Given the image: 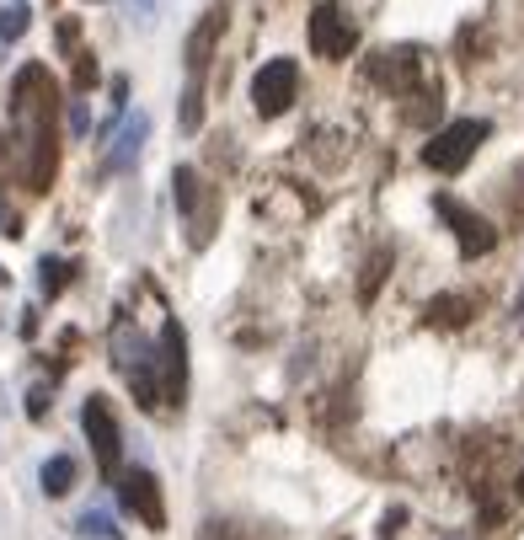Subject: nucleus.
Instances as JSON below:
<instances>
[{
  "label": "nucleus",
  "instance_id": "nucleus-1",
  "mask_svg": "<svg viewBox=\"0 0 524 540\" xmlns=\"http://www.w3.org/2000/svg\"><path fill=\"white\" fill-rule=\"evenodd\" d=\"M54 107H59V86L49 65L27 59L11 81V123H17L22 145H27V188L33 193H49L54 188V172H59V145H54Z\"/></svg>",
  "mask_w": 524,
  "mask_h": 540
},
{
  "label": "nucleus",
  "instance_id": "nucleus-2",
  "mask_svg": "<svg viewBox=\"0 0 524 540\" xmlns=\"http://www.w3.org/2000/svg\"><path fill=\"white\" fill-rule=\"evenodd\" d=\"M220 33H225V0L204 11V22L188 33V49H182V65H188V91H182L177 123H182L188 134L204 123V75H209V59H214V43H220Z\"/></svg>",
  "mask_w": 524,
  "mask_h": 540
},
{
  "label": "nucleus",
  "instance_id": "nucleus-3",
  "mask_svg": "<svg viewBox=\"0 0 524 540\" xmlns=\"http://www.w3.org/2000/svg\"><path fill=\"white\" fill-rule=\"evenodd\" d=\"M487 118H455V123H444V129L434 134V140L423 145V161L434 166V172H460V166H466L471 156H476V145L487 140Z\"/></svg>",
  "mask_w": 524,
  "mask_h": 540
},
{
  "label": "nucleus",
  "instance_id": "nucleus-4",
  "mask_svg": "<svg viewBox=\"0 0 524 540\" xmlns=\"http://www.w3.org/2000/svg\"><path fill=\"white\" fill-rule=\"evenodd\" d=\"M81 428H86V444L91 455H97V471L107 476V482H118V460H123V434H118V418L113 407H107V396H86L81 407Z\"/></svg>",
  "mask_w": 524,
  "mask_h": 540
},
{
  "label": "nucleus",
  "instance_id": "nucleus-5",
  "mask_svg": "<svg viewBox=\"0 0 524 540\" xmlns=\"http://www.w3.org/2000/svg\"><path fill=\"white\" fill-rule=\"evenodd\" d=\"M172 198H177V209L188 214V225H193V246H209L214 214H220V193L204 188V177H198L193 166H177V172H172Z\"/></svg>",
  "mask_w": 524,
  "mask_h": 540
},
{
  "label": "nucleus",
  "instance_id": "nucleus-6",
  "mask_svg": "<svg viewBox=\"0 0 524 540\" xmlns=\"http://www.w3.org/2000/svg\"><path fill=\"white\" fill-rule=\"evenodd\" d=\"M295 91H300V65H295V59H268V65L252 75V107H257L262 118L289 113Z\"/></svg>",
  "mask_w": 524,
  "mask_h": 540
},
{
  "label": "nucleus",
  "instance_id": "nucleus-7",
  "mask_svg": "<svg viewBox=\"0 0 524 540\" xmlns=\"http://www.w3.org/2000/svg\"><path fill=\"white\" fill-rule=\"evenodd\" d=\"M118 503L129 508L145 530H166V498H161V482L150 471H140V466L123 471L118 476Z\"/></svg>",
  "mask_w": 524,
  "mask_h": 540
},
{
  "label": "nucleus",
  "instance_id": "nucleus-8",
  "mask_svg": "<svg viewBox=\"0 0 524 540\" xmlns=\"http://www.w3.org/2000/svg\"><path fill=\"white\" fill-rule=\"evenodd\" d=\"M434 209L450 220V230H455V241H460V257H487L492 246H498V230H492L476 209H466V204H455L450 193H439L434 198Z\"/></svg>",
  "mask_w": 524,
  "mask_h": 540
},
{
  "label": "nucleus",
  "instance_id": "nucleus-9",
  "mask_svg": "<svg viewBox=\"0 0 524 540\" xmlns=\"http://www.w3.org/2000/svg\"><path fill=\"white\" fill-rule=\"evenodd\" d=\"M311 49L321 59H348L359 49V27L348 22L343 6H316L311 11Z\"/></svg>",
  "mask_w": 524,
  "mask_h": 540
},
{
  "label": "nucleus",
  "instance_id": "nucleus-10",
  "mask_svg": "<svg viewBox=\"0 0 524 540\" xmlns=\"http://www.w3.org/2000/svg\"><path fill=\"white\" fill-rule=\"evenodd\" d=\"M161 369H166V401L182 407V396H188V332H182V321L161 327Z\"/></svg>",
  "mask_w": 524,
  "mask_h": 540
},
{
  "label": "nucleus",
  "instance_id": "nucleus-11",
  "mask_svg": "<svg viewBox=\"0 0 524 540\" xmlns=\"http://www.w3.org/2000/svg\"><path fill=\"white\" fill-rule=\"evenodd\" d=\"M418 75H423L418 49H385V54L369 59V81L385 86V91H412V86H418Z\"/></svg>",
  "mask_w": 524,
  "mask_h": 540
},
{
  "label": "nucleus",
  "instance_id": "nucleus-12",
  "mask_svg": "<svg viewBox=\"0 0 524 540\" xmlns=\"http://www.w3.org/2000/svg\"><path fill=\"white\" fill-rule=\"evenodd\" d=\"M145 134H150V118H145V113L123 118V129H118V145H113V156H107V172H129V166L140 161V145H145Z\"/></svg>",
  "mask_w": 524,
  "mask_h": 540
},
{
  "label": "nucleus",
  "instance_id": "nucleus-13",
  "mask_svg": "<svg viewBox=\"0 0 524 540\" xmlns=\"http://www.w3.org/2000/svg\"><path fill=\"white\" fill-rule=\"evenodd\" d=\"M471 311H476V305L466 295H434V300H428V321H434V327H466Z\"/></svg>",
  "mask_w": 524,
  "mask_h": 540
},
{
  "label": "nucleus",
  "instance_id": "nucleus-14",
  "mask_svg": "<svg viewBox=\"0 0 524 540\" xmlns=\"http://www.w3.org/2000/svg\"><path fill=\"white\" fill-rule=\"evenodd\" d=\"M27 27H33V6L27 0H6L0 6V43H17Z\"/></svg>",
  "mask_w": 524,
  "mask_h": 540
},
{
  "label": "nucleus",
  "instance_id": "nucleus-15",
  "mask_svg": "<svg viewBox=\"0 0 524 540\" xmlns=\"http://www.w3.org/2000/svg\"><path fill=\"white\" fill-rule=\"evenodd\" d=\"M385 268H391V246H375V257L364 262V279H359V305H369L380 295V279H385Z\"/></svg>",
  "mask_w": 524,
  "mask_h": 540
},
{
  "label": "nucleus",
  "instance_id": "nucleus-16",
  "mask_svg": "<svg viewBox=\"0 0 524 540\" xmlns=\"http://www.w3.org/2000/svg\"><path fill=\"white\" fill-rule=\"evenodd\" d=\"M70 487H75V460L70 455H54L49 466H43V492H49V498H65Z\"/></svg>",
  "mask_w": 524,
  "mask_h": 540
},
{
  "label": "nucleus",
  "instance_id": "nucleus-17",
  "mask_svg": "<svg viewBox=\"0 0 524 540\" xmlns=\"http://www.w3.org/2000/svg\"><path fill=\"white\" fill-rule=\"evenodd\" d=\"M75 530H81L86 540H118V524H113L107 508H86V514L75 519Z\"/></svg>",
  "mask_w": 524,
  "mask_h": 540
},
{
  "label": "nucleus",
  "instance_id": "nucleus-18",
  "mask_svg": "<svg viewBox=\"0 0 524 540\" xmlns=\"http://www.w3.org/2000/svg\"><path fill=\"white\" fill-rule=\"evenodd\" d=\"M65 279H70V268H65V262H59V257H43L38 262V289H43V295H59V289H65Z\"/></svg>",
  "mask_w": 524,
  "mask_h": 540
},
{
  "label": "nucleus",
  "instance_id": "nucleus-19",
  "mask_svg": "<svg viewBox=\"0 0 524 540\" xmlns=\"http://www.w3.org/2000/svg\"><path fill=\"white\" fill-rule=\"evenodd\" d=\"M97 86V54H75V97H86V91Z\"/></svg>",
  "mask_w": 524,
  "mask_h": 540
},
{
  "label": "nucleus",
  "instance_id": "nucleus-20",
  "mask_svg": "<svg viewBox=\"0 0 524 540\" xmlns=\"http://www.w3.org/2000/svg\"><path fill=\"white\" fill-rule=\"evenodd\" d=\"M70 134H75V140H86V134H91V107H86V97L70 107Z\"/></svg>",
  "mask_w": 524,
  "mask_h": 540
},
{
  "label": "nucleus",
  "instance_id": "nucleus-21",
  "mask_svg": "<svg viewBox=\"0 0 524 540\" xmlns=\"http://www.w3.org/2000/svg\"><path fill=\"white\" fill-rule=\"evenodd\" d=\"M43 412H49V385H33V391H27V418H43Z\"/></svg>",
  "mask_w": 524,
  "mask_h": 540
},
{
  "label": "nucleus",
  "instance_id": "nucleus-22",
  "mask_svg": "<svg viewBox=\"0 0 524 540\" xmlns=\"http://www.w3.org/2000/svg\"><path fill=\"white\" fill-rule=\"evenodd\" d=\"M519 498H524V471H519Z\"/></svg>",
  "mask_w": 524,
  "mask_h": 540
},
{
  "label": "nucleus",
  "instance_id": "nucleus-23",
  "mask_svg": "<svg viewBox=\"0 0 524 540\" xmlns=\"http://www.w3.org/2000/svg\"><path fill=\"white\" fill-rule=\"evenodd\" d=\"M0 289H6V268H0Z\"/></svg>",
  "mask_w": 524,
  "mask_h": 540
}]
</instances>
